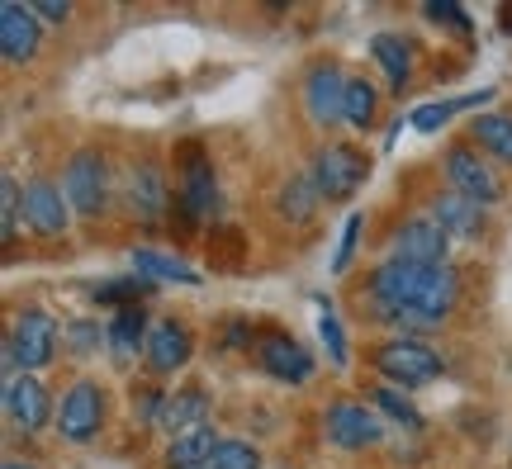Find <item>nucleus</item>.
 I'll list each match as a JSON object with an SVG mask.
<instances>
[{
	"label": "nucleus",
	"mask_w": 512,
	"mask_h": 469,
	"mask_svg": "<svg viewBox=\"0 0 512 469\" xmlns=\"http://www.w3.org/2000/svg\"><path fill=\"white\" fill-rule=\"evenodd\" d=\"M105 332H110V346L119 351V356H133L138 346H147V332H152V327H147L143 304H133V308H119Z\"/></svg>",
	"instance_id": "393cba45"
},
{
	"label": "nucleus",
	"mask_w": 512,
	"mask_h": 469,
	"mask_svg": "<svg viewBox=\"0 0 512 469\" xmlns=\"http://www.w3.org/2000/svg\"><path fill=\"white\" fill-rule=\"evenodd\" d=\"M342 105H347V72L337 62H313L304 76V114L309 124L332 128L342 124Z\"/></svg>",
	"instance_id": "f8f14e48"
},
{
	"label": "nucleus",
	"mask_w": 512,
	"mask_h": 469,
	"mask_svg": "<svg viewBox=\"0 0 512 469\" xmlns=\"http://www.w3.org/2000/svg\"><path fill=\"white\" fill-rule=\"evenodd\" d=\"M470 143L494 157V162L512 166V114L508 109H489V114H475L470 119Z\"/></svg>",
	"instance_id": "5701e85b"
},
{
	"label": "nucleus",
	"mask_w": 512,
	"mask_h": 469,
	"mask_svg": "<svg viewBox=\"0 0 512 469\" xmlns=\"http://www.w3.org/2000/svg\"><path fill=\"white\" fill-rule=\"evenodd\" d=\"M323 436L337 451H370L384 441V417L370 408L366 398H332L323 408Z\"/></svg>",
	"instance_id": "0eeeda50"
},
{
	"label": "nucleus",
	"mask_w": 512,
	"mask_h": 469,
	"mask_svg": "<svg viewBox=\"0 0 512 469\" xmlns=\"http://www.w3.org/2000/svg\"><path fill=\"white\" fill-rule=\"evenodd\" d=\"M460 105H479V100H446V105H422L418 114H413V128H422V133H432V128H441L451 114H456Z\"/></svg>",
	"instance_id": "7c9ffc66"
},
{
	"label": "nucleus",
	"mask_w": 512,
	"mask_h": 469,
	"mask_svg": "<svg viewBox=\"0 0 512 469\" xmlns=\"http://www.w3.org/2000/svg\"><path fill=\"white\" fill-rule=\"evenodd\" d=\"M375 114H380V91L370 86L366 76H347V105H342V124L366 133L375 128Z\"/></svg>",
	"instance_id": "b1692460"
},
{
	"label": "nucleus",
	"mask_w": 512,
	"mask_h": 469,
	"mask_svg": "<svg viewBox=\"0 0 512 469\" xmlns=\"http://www.w3.org/2000/svg\"><path fill=\"white\" fill-rule=\"evenodd\" d=\"M214 199H219V181H214V162L204 157L200 143L181 147V162H176V209L190 223L214 214Z\"/></svg>",
	"instance_id": "1a4fd4ad"
},
{
	"label": "nucleus",
	"mask_w": 512,
	"mask_h": 469,
	"mask_svg": "<svg viewBox=\"0 0 512 469\" xmlns=\"http://www.w3.org/2000/svg\"><path fill=\"white\" fill-rule=\"evenodd\" d=\"M5 469H38V465H29V460H5Z\"/></svg>",
	"instance_id": "c9c22d12"
},
{
	"label": "nucleus",
	"mask_w": 512,
	"mask_h": 469,
	"mask_svg": "<svg viewBox=\"0 0 512 469\" xmlns=\"http://www.w3.org/2000/svg\"><path fill=\"white\" fill-rule=\"evenodd\" d=\"M133 266H138V275H147V280H181V285H195V271H185L181 261L147 252V247H138V252H133Z\"/></svg>",
	"instance_id": "bb28decb"
},
{
	"label": "nucleus",
	"mask_w": 512,
	"mask_h": 469,
	"mask_svg": "<svg viewBox=\"0 0 512 469\" xmlns=\"http://www.w3.org/2000/svg\"><path fill=\"white\" fill-rule=\"evenodd\" d=\"M446 252H451V237L432 214H413L394 228V256L399 261H413V266H446Z\"/></svg>",
	"instance_id": "4468645a"
},
{
	"label": "nucleus",
	"mask_w": 512,
	"mask_h": 469,
	"mask_svg": "<svg viewBox=\"0 0 512 469\" xmlns=\"http://www.w3.org/2000/svg\"><path fill=\"white\" fill-rule=\"evenodd\" d=\"M366 361H370V370H375L384 384H394V389H422V384L441 379V370H446V361H441L422 337H394V332L370 346Z\"/></svg>",
	"instance_id": "f03ea898"
},
{
	"label": "nucleus",
	"mask_w": 512,
	"mask_h": 469,
	"mask_svg": "<svg viewBox=\"0 0 512 469\" xmlns=\"http://www.w3.org/2000/svg\"><path fill=\"white\" fill-rule=\"evenodd\" d=\"M5 417H10L15 432L38 436L57 417V403L38 375H10V384H5Z\"/></svg>",
	"instance_id": "9b49d317"
},
{
	"label": "nucleus",
	"mask_w": 512,
	"mask_h": 469,
	"mask_svg": "<svg viewBox=\"0 0 512 469\" xmlns=\"http://www.w3.org/2000/svg\"><path fill=\"white\" fill-rule=\"evenodd\" d=\"M200 469H219V465H200Z\"/></svg>",
	"instance_id": "4c0bfd02"
},
{
	"label": "nucleus",
	"mask_w": 512,
	"mask_h": 469,
	"mask_svg": "<svg viewBox=\"0 0 512 469\" xmlns=\"http://www.w3.org/2000/svg\"><path fill=\"white\" fill-rule=\"evenodd\" d=\"M366 403L384 417V422H399V427H408V432L418 427V408H413V403H408L394 384H375V389L366 394Z\"/></svg>",
	"instance_id": "a878e982"
},
{
	"label": "nucleus",
	"mask_w": 512,
	"mask_h": 469,
	"mask_svg": "<svg viewBox=\"0 0 512 469\" xmlns=\"http://www.w3.org/2000/svg\"><path fill=\"white\" fill-rule=\"evenodd\" d=\"M105 417H110V394H105V384H100V379H76L72 389L57 398L53 427H57V436H62V441L86 446V441H95V436H100Z\"/></svg>",
	"instance_id": "39448f33"
},
{
	"label": "nucleus",
	"mask_w": 512,
	"mask_h": 469,
	"mask_svg": "<svg viewBox=\"0 0 512 469\" xmlns=\"http://www.w3.org/2000/svg\"><path fill=\"white\" fill-rule=\"evenodd\" d=\"M62 337L72 342L76 356H95V351H100V337H110V332H100V323L81 318V323H67V327H62Z\"/></svg>",
	"instance_id": "c756f323"
},
{
	"label": "nucleus",
	"mask_w": 512,
	"mask_h": 469,
	"mask_svg": "<svg viewBox=\"0 0 512 469\" xmlns=\"http://www.w3.org/2000/svg\"><path fill=\"white\" fill-rule=\"evenodd\" d=\"M57 323L53 313H43V308H19L10 332H5V365L15 370V375H34L43 365H53L57 356Z\"/></svg>",
	"instance_id": "7ed1b4c3"
},
{
	"label": "nucleus",
	"mask_w": 512,
	"mask_h": 469,
	"mask_svg": "<svg viewBox=\"0 0 512 469\" xmlns=\"http://www.w3.org/2000/svg\"><path fill=\"white\" fill-rule=\"evenodd\" d=\"M256 365L280 384H309L313 379V356L304 342H294L290 332H261L256 342Z\"/></svg>",
	"instance_id": "dca6fc26"
},
{
	"label": "nucleus",
	"mask_w": 512,
	"mask_h": 469,
	"mask_svg": "<svg viewBox=\"0 0 512 469\" xmlns=\"http://www.w3.org/2000/svg\"><path fill=\"white\" fill-rule=\"evenodd\" d=\"M356 228H361V214L347 218V233H342V247H337V266H332L337 275L351 271V252H356Z\"/></svg>",
	"instance_id": "2f4dec72"
},
{
	"label": "nucleus",
	"mask_w": 512,
	"mask_h": 469,
	"mask_svg": "<svg viewBox=\"0 0 512 469\" xmlns=\"http://www.w3.org/2000/svg\"><path fill=\"white\" fill-rule=\"evenodd\" d=\"M441 166H446V185H451L456 195L475 199L479 209L503 199V181L494 176V166L484 162V152H475V143H451Z\"/></svg>",
	"instance_id": "9d476101"
},
{
	"label": "nucleus",
	"mask_w": 512,
	"mask_h": 469,
	"mask_svg": "<svg viewBox=\"0 0 512 469\" xmlns=\"http://www.w3.org/2000/svg\"><path fill=\"white\" fill-rule=\"evenodd\" d=\"M223 436L204 422L195 432L185 436H171V446H166V469H200V465H214V455H219Z\"/></svg>",
	"instance_id": "4be33fe9"
},
{
	"label": "nucleus",
	"mask_w": 512,
	"mask_h": 469,
	"mask_svg": "<svg viewBox=\"0 0 512 469\" xmlns=\"http://www.w3.org/2000/svg\"><path fill=\"white\" fill-rule=\"evenodd\" d=\"M323 342H328V351H332V361H337V365L347 361V346H342V327H337V318H332V313H323Z\"/></svg>",
	"instance_id": "72a5a7b5"
},
{
	"label": "nucleus",
	"mask_w": 512,
	"mask_h": 469,
	"mask_svg": "<svg viewBox=\"0 0 512 469\" xmlns=\"http://www.w3.org/2000/svg\"><path fill=\"white\" fill-rule=\"evenodd\" d=\"M190 356H195V332H190V323H181V318L152 323L147 346H143V365L152 375H176V370L190 365Z\"/></svg>",
	"instance_id": "2eb2a0df"
},
{
	"label": "nucleus",
	"mask_w": 512,
	"mask_h": 469,
	"mask_svg": "<svg viewBox=\"0 0 512 469\" xmlns=\"http://www.w3.org/2000/svg\"><path fill=\"white\" fill-rule=\"evenodd\" d=\"M43 48V24L29 5H19V0H5L0 5V57L10 62V67H29Z\"/></svg>",
	"instance_id": "f3484780"
},
{
	"label": "nucleus",
	"mask_w": 512,
	"mask_h": 469,
	"mask_svg": "<svg viewBox=\"0 0 512 469\" xmlns=\"http://www.w3.org/2000/svg\"><path fill=\"white\" fill-rule=\"evenodd\" d=\"M214 465H219V469H266V465H261L256 441H247V436H223L219 455H214Z\"/></svg>",
	"instance_id": "cd10ccee"
},
{
	"label": "nucleus",
	"mask_w": 512,
	"mask_h": 469,
	"mask_svg": "<svg viewBox=\"0 0 512 469\" xmlns=\"http://www.w3.org/2000/svg\"><path fill=\"white\" fill-rule=\"evenodd\" d=\"M460 304L456 266H413L389 256L361 285V318L394 327V337H418L422 327H441Z\"/></svg>",
	"instance_id": "f257e3e1"
},
{
	"label": "nucleus",
	"mask_w": 512,
	"mask_h": 469,
	"mask_svg": "<svg viewBox=\"0 0 512 469\" xmlns=\"http://www.w3.org/2000/svg\"><path fill=\"white\" fill-rule=\"evenodd\" d=\"M309 176L323 199H351L370 181V157L356 143H323L313 152Z\"/></svg>",
	"instance_id": "423d86ee"
},
{
	"label": "nucleus",
	"mask_w": 512,
	"mask_h": 469,
	"mask_svg": "<svg viewBox=\"0 0 512 469\" xmlns=\"http://www.w3.org/2000/svg\"><path fill=\"white\" fill-rule=\"evenodd\" d=\"M280 469H290V465H280Z\"/></svg>",
	"instance_id": "58836bf2"
},
{
	"label": "nucleus",
	"mask_w": 512,
	"mask_h": 469,
	"mask_svg": "<svg viewBox=\"0 0 512 469\" xmlns=\"http://www.w3.org/2000/svg\"><path fill=\"white\" fill-rule=\"evenodd\" d=\"M209 413H214L209 394H204L200 384H185V389H176V394H166L162 427L171 436H185V432H195V427H204V417H209Z\"/></svg>",
	"instance_id": "aec40b11"
},
{
	"label": "nucleus",
	"mask_w": 512,
	"mask_h": 469,
	"mask_svg": "<svg viewBox=\"0 0 512 469\" xmlns=\"http://www.w3.org/2000/svg\"><path fill=\"white\" fill-rule=\"evenodd\" d=\"M503 29H508V34H512V10H508V15H503Z\"/></svg>",
	"instance_id": "e433bc0d"
},
{
	"label": "nucleus",
	"mask_w": 512,
	"mask_h": 469,
	"mask_svg": "<svg viewBox=\"0 0 512 469\" xmlns=\"http://www.w3.org/2000/svg\"><path fill=\"white\" fill-rule=\"evenodd\" d=\"M318 204H323V195H318V185H313L309 171L280 181V190H275V214H280V223H290V228H309L313 214H318Z\"/></svg>",
	"instance_id": "6ab92c4d"
},
{
	"label": "nucleus",
	"mask_w": 512,
	"mask_h": 469,
	"mask_svg": "<svg viewBox=\"0 0 512 469\" xmlns=\"http://www.w3.org/2000/svg\"><path fill=\"white\" fill-rule=\"evenodd\" d=\"M370 53L380 62L384 72V86L394 95L408 91V81H413V48H408V38L403 34H375L370 38Z\"/></svg>",
	"instance_id": "412c9836"
},
{
	"label": "nucleus",
	"mask_w": 512,
	"mask_h": 469,
	"mask_svg": "<svg viewBox=\"0 0 512 469\" xmlns=\"http://www.w3.org/2000/svg\"><path fill=\"white\" fill-rule=\"evenodd\" d=\"M427 214H432L441 228H446V237H465V242L484 237V209H479L475 199L456 195V190H441V195H432Z\"/></svg>",
	"instance_id": "a211bd4d"
},
{
	"label": "nucleus",
	"mask_w": 512,
	"mask_h": 469,
	"mask_svg": "<svg viewBox=\"0 0 512 469\" xmlns=\"http://www.w3.org/2000/svg\"><path fill=\"white\" fill-rule=\"evenodd\" d=\"M427 19H432V24H451L456 34H470V19L460 15L456 5H427Z\"/></svg>",
	"instance_id": "473e14b6"
},
{
	"label": "nucleus",
	"mask_w": 512,
	"mask_h": 469,
	"mask_svg": "<svg viewBox=\"0 0 512 469\" xmlns=\"http://www.w3.org/2000/svg\"><path fill=\"white\" fill-rule=\"evenodd\" d=\"M24 223H29L34 237H62L72 228V204L62 195V181L34 176L24 185Z\"/></svg>",
	"instance_id": "ddd939ff"
},
{
	"label": "nucleus",
	"mask_w": 512,
	"mask_h": 469,
	"mask_svg": "<svg viewBox=\"0 0 512 469\" xmlns=\"http://www.w3.org/2000/svg\"><path fill=\"white\" fill-rule=\"evenodd\" d=\"M110 162H105V152L100 147H76L72 162L62 166V195L72 204V214L81 218H100L110 209Z\"/></svg>",
	"instance_id": "20e7f679"
},
{
	"label": "nucleus",
	"mask_w": 512,
	"mask_h": 469,
	"mask_svg": "<svg viewBox=\"0 0 512 469\" xmlns=\"http://www.w3.org/2000/svg\"><path fill=\"white\" fill-rule=\"evenodd\" d=\"M124 204L128 214L138 218V223H147V228H157L166 214H171V204H176V190H171V181H166V171L157 157H138V162H128L124 171Z\"/></svg>",
	"instance_id": "6e6552de"
},
{
	"label": "nucleus",
	"mask_w": 512,
	"mask_h": 469,
	"mask_svg": "<svg viewBox=\"0 0 512 469\" xmlns=\"http://www.w3.org/2000/svg\"><path fill=\"white\" fill-rule=\"evenodd\" d=\"M19 209H24V190L15 176H0V237L15 242L19 233Z\"/></svg>",
	"instance_id": "c85d7f7f"
},
{
	"label": "nucleus",
	"mask_w": 512,
	"mask_h": 469,
	"mask_svg": "<svg viewBox=\"0 0 512 469\" xmlns=\"http://www.w3.org/2000/svg\"><path fill=\"white\" fill-rule=\"evenodd\" d=\"M29 10H34L38 19H67L72 15V5H67V0H34Z\"/></svg>",
	"instance_id": "f704fd0d"
}]
</instances>
